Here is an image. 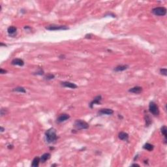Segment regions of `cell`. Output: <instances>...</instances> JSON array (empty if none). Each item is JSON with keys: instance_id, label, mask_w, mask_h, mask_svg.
<instances>
[{"instance_id": "1", "label": "cell", "mask_w": 167, "mask_h": 167, "mask_svg": "<svg viewBox=\"0 0 167 167\" xmlns=\"http://www.w3.org/2000/svg\"><path fill=\"white\" fill-rule=\"evenodd\" d=\"M45 140L46 142L48 144L55 142L58 140V135H57L56 131L54 128H50L48 129L45 132Z\"/></svg>"}, {"instance_id": "19", "label": "cell", "mask_w": 167, "mask_h": 167, "mask_svg": "<svg viewBox=\"0 0 167 167\" xmlns=\"http://www.w3.org/2000/svg\"><path fill=\"white\" fill-rule=\"evenodd\" d=\"M13 92H18V93H26V90H25V88H23V87H16V88H14L13 90H12Z\"/></svg>"}, {"instance_id": "9", "label": "cell", "mask_w": 167, "mask_h": 167, "mask_svg": "<svg viewBox=\"0 0 167 167\" xmlns=\"http://www.w3.org/2000/svg\"><path fill=\"white\" fill-rule=\"evenodd\" d=\"M99 114L100 115H112L114 113L113 110L110 109V108H102L99 111Z\"/></svg>"}, {"instance_id": "20", "label": "cell", "mask_w": 167, "mask_h": 167, "mask_svg": "<svg viewBox=\"0 0 167 167\" xmlns=\"http://www.w3.org/2000/svg\"><path fill=\"white\" fill-rule=\"evenodd\" d=\"M144 119H145V121H146V126H147V127L150 126V124L151 123V119L150 118V116L148 114L145 115Z\"/></svg>"}, {"instance_id": "7", "label": "cell", "mask_w": 167, "mask_h": 167, "mask_svg": "<svg viewBox=\"0 0 167 167\" xmlns=\"http://www.w3.org/2000/svg\"><path fill=\"white\" fill-rule=\"evenodd\" d=\"M70 118V116L67 114H62L60 116H58V118H57V122L58 123H62L64 121H67Z\"/></svg>"}, {"instance_id": "11", "label": "cell", "mask_w": 167, "mask_h": 167, "mask_svg": "<svg viewBox=\"0 0 167 167\" xmlns=\"http://www.w3.org/2000/svg\"><path fill=\"white\" fill-rule=\"evenodd\" d=\"M142 92V88L140 86H134L129 90V92L135 94H139Z\"/></svg>"}, {"instance_id": "10", "label": "cell", "mask_w": 167, "mask_h": 167, "mask_svg": "<svg viewBox=\"0 0 167 167\" xmlns=\"http://www.w3.org/2000/svg\"><path fill=\"white\" fill-rule=\"evenodd\" d=\"M11 64L13 65H18V66H24V62L20 58H15L14 60H12Z\"/></svg>"}, {"instance_id": "5", "label": "cell", "mask_w": 167, "mask_h": 167, "mask_svg": "<svg viewBox=\"0 0 167 167\" xmlns=\"http://www.w3.org/2000/svg\"><path fill=\"white\" fill-rule=\"evenodd\" d=\"M46 29L50 31H58V30H67L69 28L66 26H60V25H50L46 27Z\"/></svg>"}, {"instance_id": "28", "label": "cell", "mask_w": 167, "mask_h": 167, "mask_svg": "<svg viewBox=\"0 0 167 167\" xmlns=\"http://www.w3.org/2000/svg\"><path fill=\"white\" fill-rule=\"evenodd\" d=\"M1 46H7V45H6V44H3V43H1Z\"/></svg>"}, {"instance_id": "2", "label": "cell", "mask_w": 167, "mask_h": 167, "mask_svg": "<svg viewBox=\"0 0 167 167\" xmlns=\"http://www.w3.org/2000/svg\"><path fill=\"white\" fill-rule=\"evenodd\" d=\"M74 127L77 130H82V129H88L89 128V124L85 121L82 120H76L74 122Z\"/></svg>"}, {"instance_id": "21", "label": "cell", "mask_w": 167, "mask_h": 167, "mask_svg": "<svg viewBox=\"0 0 167 167\" xmlns=\"http://www.w3.org/2000/svg\"><path fill=\"white\" fill-rule=\"evenodd\" d=\"M54 78H55L54 74H51V73H48V74H46V75L44 76V78H45L46 80H52V79H54Z\"/></svg>"}, {"instance_id": "27", "label": "cell", "mask_w": 167, "mask_h": 167, "mask_svg": "<svg viewBox=\"0 0 167 167\" xmlns=\"http://www.w3.org/2000/svg\"><path fill=\"white\" fill-rule=\"evenodd\" d=\"M4 131H5V129H4L3 127H1V133L4 132Z\"/></svg>"}, {"instance_id": "8", "label": "cell", "mask_w": 167, "mask_h": 167, "mask_svg": "<svg viewBox=\"0 0 167 167\" xmlns=\"http://www.w3.org/2000/svg\"><path fill=\"white\" fill-rule=\"evenodd\" d=\"M61 85L62 86L65 87V88H69L70 89H76L77 88V85L74 84V83L70 82H63L61 83Z\"/></svg>"}, {"instance_id": "3", "label": "cell", "mask_w": 167, "mask_h": 167, "mask_svg": "<svg viewBox=\"0 0 167 167\" xmlns=\"http://www.w3.org/2000/svg\"><path fill=\"white\" fill-rule=\"evenodd\" d=\"M149 111L151 114H153L155 116H158L160 114V111L159 108L158 106L157 105V104L153 101H151L150 102L149 104Z\"/></svg>"}, {"instance_id": "12", "label": "cell", "mask_w": 167, "mask_h": 167, "mask_svg": "<svg viewBox=\"0 0 167 167\" xmlns=\"http://www.w3.org/2000/svg\"><path fill=\"white\" fill-rule=\"evenodd\" d=\"M129 134L127 133L123 132L122 131V132H120V133L118 134V138L121 140L127 141V142L129 140Z\"/></svg>"}, {"instance_id": "17", "label": "cell", "mask_w": 167, "mask_h": 167, "mask_svg": "<svg viewBox=\"0 0 167 167\" xmlns=\"http://www.w3.org/2000/svg\"><path fill=\"white\" fill-rule=\"evenodd\" d=\"M143 148H144V150H148L149 151H153V148H154V146L152 145V144H150V143H146L143 146Z\"/></svg>"}, {"instance_id": "13", "label": "cell", "mask_w": 167, "mask_h": 167, "mask_svg": "<svg viewBox=\"0 0 167 167\" xmlns=\"http://www.w3.org/2000/svg\"><path fill=\"white\" fill-rule=\"evenodd\" d=\"M127 69H129V65H118V66L115 67L114 70L116 71V72H121V71H124V70H127Z\"/></svg>"}, {"instance_id": "14", "label": "cell", "mask_w": 167, "mask_h": 167, "mask_svg": "<svg viewBox=\"0 0 167 167\" xmlns=\"http://www.w3.org/2000/svg\"><path fill=\"white\" fill-rule=\"evenodd\" d=\"M16 32H17V28L15 26H10L7 29V33L10 36H14L16 35Z\"/></svg>"}, {"instance_id": "23", "label": "cell", "mask_w": 167, "mask_h": 167, "mask_svg": "<svg viewBox=\"0 0 167 167\" xmlns=\"http://www.w3.org/2000/svg\"><path fill=\"white\" fill-rule=\"evenodd\" d=\"M160 73L164 76H167V69H166V68H164V69H161Z\"/></svg>"}, {"instance_id": "18", "label": "cell", "mask_w": 167, "mask_h": 167, "mask_svg": "<svg viewBox=\"0 0 167 167\" xmlns=\"http://www.w3.org/2000/svg\"><path fill=\"white\" fill-rule=\"evenodd\" d=\"M161 131L162 134H163V136H165V144H167V128L165 125H164L161 129Z\"/></svg>"}, {"instance_id": "4", "label": "cell", "mask_w": 167, "mask_h": 167, "mask_svg": "<svg viewBox=\"0 0 167 167\" xmlns=\"http://www.w3.org/2000/svg\"><path fill=\"white\" fill-rule=\"evenodd\" d=\"M152 13L156 16H163L167 14V9L164 7H155L152 9Z\"/></svg>"}, {"instance_id": "15", "label": "cell", "mask_w": 167, "mask_h": 167, "mask_svg": "<svg viewBox=\"0 0 167 167\" xmlns=\"http://www.w3.org/2000/svg\"><path fill=\"white\" fill-rule=\"evenodd\" d=\"M50 157H51V154L49 153H44L42 156L40 157V163H44L46 161H48V159H50Z\"/></svg>"}, {"instance_id": "6", "label": "cell", "mask_w": 167, "mask_h": 167, "mask_svg": "<svg viewBox=\"0 0 167 167\" xmlns=\"http://www.w3.org/2000/svg\"><path fill=\"white\" fill-rule=\"evenodd\" d=\"M102 100V96L101 95H97L95 98L92 100V102H90V106L91 108H93L94 104H100V102Z\"/></svg>"}, {"instance_id": "29", "label": "cell", "mask_w": 167, "mask_h": 167, "mask_svg": "<svg viewBox=\"0 0 167 167\" xmlns=\"http://www.w3.org/2000/svg\"><path fill=\"white\" fill-rule=\"evenodd\" d=\"M54 166H57V165H52V167H54Z\"/></svg>"}, {"instance_id": "25", "label": "cell", "mask_w": 167, "mask_h": 167, "mask_svg": "<svg viewBox=\"0 0 167 167\" xmlns=\"http://www.w3.org/2000/svg\"><path fill=\"white\" fill-rule=\"evenodd\" d=\"M7 70H4L3 69H0V73H1V74H6V73H7Z\"/></svg>"}, {"instance_id": "24", "label": "cell", "mask_w": 167, "mask_h": 167, "mask_svg": "<svg viewBox=\"0 0 167 167\" xmlns=\"http://www.w3.org/2000/svg\"><path fill=\"white\" fill-rule=\"evenodd\" d=\"M7 110L6 109H4V108H1V116H4V115L6 114V113H7Z\"/></svg>"}, {"instance_id": "16", "label": "cell", "mask_w": 167, "mask_h": 167, "mask_svg": "<svg viewBox=\"0 0 167 167\" xmlns=\"http://www.w3.org/2000/svg\"><path fill=\"white\" fill-rule=\"evenodd\" d=\"M40 163V157H35V158L33 159V161H32V167H39V163Z\"/></svg>"}, {"instance_id": "26", "label": "cell", "mask_w": 167, "mask_h": 167, "mask_svg": "<svg viewBox=\"0 0 167 167\" xmlns=\"http://www.w3.org/2000/svg\"><path fill=\"white\" fill-rule=\"evenodd\" d=\"M131 167H140V165L136 163H134V164H133L132 165H131Z\"/></svg>"}, {"instance_id": "22", "label": "cell", "mask_w": 167, "mask_h": 167, "mask_svg": "<svg viewBox=\"0 0 167 167\" xmlns=\"http://www.w3.org/2000/svg\"><path fill=\"white\" fill-rule=\"evenodd\" d=\"M44 73V70H42V69H39V70H37V72H34L33 74H35V75H43Z\"/></svg>"}]
</instances>
